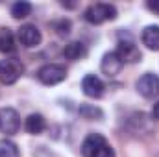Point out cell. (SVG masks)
Here are the masks:
<instances>
[{"label": "cell", "instance_id": "obj_15", "mask_svg": "<svg viewBox=\"0 0 159 157\" xmlns=\"http://www.w3.org/2000/svg\"><path fill=\"white\" fill-rule=\"evenodd\" d=\"M0 157H20L19 146L9 139H0Z\"/></svg>", "mask_w": 159, "mask_h": 157}, {"label": "cell", "instance_id": "obj_19", "mask_svg": "<svg viewBox=\"0 0 159 157\" xmlns=\"http://www.w3.org/2000/svg\"><path fill=\"white\" fill-rule=\"evenodd\" d=\"M94 157H115V152H113V148L106 142V144H104L96 154H94Z\"/></svg>", "mask_w": 159, "mask_h": 157}, {"label": "cell", "instance_id": "obj_9", "mask_svg": "<svg viewBox=\"0 0 159 157\" xmlns=\"http://www.w3.org/2000/svg\"><path fill=\"white\" fill-rule=\"evenodd\" d=\"M81 89H83V94L89 96V98H100L104 94V83L102 79L94 74H87L83 81H81Z\"/></svg>", "mask_w": 159, "mask_h": 157}, {"label": "cell", "instance_id": "obj_5", "mask_svg": "<svg viewBox=\"0 0 159 157\" xmlns=\"http://www.w3.org/2000/svg\"><path fill=\"white\" fill-rule=\"evenodd\" d=\"M20 129V118L13 107H2L0 109V131L6 135H15Z\"/></svg>", "mask_w": 159, "mask_h": 157}, {"label": "cell", "instance_id": "obj_11", "mask_svg": "<svg viewBox=\"0 0 159 157\" xmlns=\"http://www.w3.org/2000/svg\"><path fill=\"white\" fill-rule=\"evenodd\" d=\"M87 56V46L80 41H72L63 48V57L69 61H80Z\"/></svg>", "mask_w": 159, "mask_h": 157}, {"label": "cell", "instance_id": "obj_8", "mask_svg": "<svg viewBox=\"0 0 159 157\" xmlns=\"http://www.w3.org/2000/svg\"><path fill=\"white\" fill-rule=\"evenodd\" d=\"M122 67H124V61L120 59V56L117 52H107V54H104L102 63H100V69H102V72H104L107 78H115L120 70H122Z\"/></svg>", "mask_w": 159, "mask_h": 157}, {"label": "cell", "instance_id": "obj_16", "mask_svg": "<svg viewBox=\"0 0 159 157\" xmlns=\"http://www.w3.org/2000/svg\"><path fill=\"white\" fill-rule=\"evenodd\" d=\"M30 13H32V4H30V2L20 0V2H15V4L11 6V15H13V19H26Z\"/></svg>", "mask_w": 159, "mask_h": 157}, {"label": "cell", "instance_id": "obj_20", "mask_svg": "<svg viewBox=\"0 0 159 157\" xmlns=\"http://www.w3.org/2000/svg\"><path fill=\"white\" fill-rule=\"evenodd\" d=\"M146 7H148L150 11H154L156 15H159V0H148V2H146Z\"/></svg>", "mask_w": 159, "mask_h": 157}, {"label": "cell", "instance_id": "obj_2", "mask_svg": "<svg viewBox=\"0 0 159 157\" xmlns=\"http://www.w3.org/2000/svg\"><path fill=\"white\" fill-rule=\"evenodd\" d=\"M24 74V65L17 57H7L0 61V81L4 85H13Z\"/></svg>", "mask_w": 159, "mask_h": 157}, {"label": "cell", "instance_id": "obj_6", "mask_svg": "<svg viewBox=\"0 0 159 157\" xmlns=\"http://www.w3.org/2000/svg\"><path fill=\"white\" fill-rule=\"evenodd\" d=\"M137 91L144 98H156L159 94V76L154 72H146L137 79Z\"/></svg>", "mask_w": 159, "mask_h": 157}, {"label": "cell", "instance_id": "obj_13", "mask_svg": "<svg viewBox=\"0 0 159 157\" xmlns=\"http://www.w3.org/2000/svg\"><path fill=\"white\" fill-rule=\"evenodd\" d=\"M17 50V44H15V35L11 32V28H0V52L4 54H13Z\"/></svg>", "mask_w": 159, "mask_h": 157}, {"label": "cell", "instance_id": "obj_10", "mask_svg": "<svg viewBox=\"0 0 159 157\" xmlns=\"http://www.w3.org/2000/svg\"><path fill=\"white\" fill-rule=\"evenodd\" d=\"M107 141L100 135V133H89L85 137V141L81 142V155L83 157H94V154L106 144Z\"/></svg>", "mask_w": 159, "mask_h": 157}, {"label": "cell", "instance_id": "obj_7", "mask_svg": "<svg viewBox=\"0 0 159 157\" xmlns=\"http://www.w3.org/2000/svg\"><path fill=\"white\" fill-rule=\"evenodd\" d=\"M17 35H19V41H20V44H22L24 48H35V46L41 44V39H43L39 28L34 26V24H24V26H20Z\"/></svg>", "mask_w": 159, "mask_h": 157}, {"label": "cell", "instance_id": "obj_14", "mask_svg": "<svg viewBox=\"0 0 159 157\" xmlns=\"http://www.w3.org/2000/svg\"><path fill=\"white\" fill-rule=\"evenodd\" d=\"M46 128V120L43 115L39 113H32L30 117L26 118V131L32 133V135H41Z\"/></svg>", "mask_w": 159, "mask_h": 157}, {"label": "cell", "instance_id": "obj_12", "mask_svg": "<svg viewBox=\"0 0 159 157\" xmlns=\"http://www.w3.org/2000/svg\"><path fill=\"white\" fill-rule=\"evenodd\" d=\"M143 44L148 48V50H154L157 52L159 50V26H146L143 30Z\"/></svg>", "mask_w": 159, "mask_h": 157}, {"label": "cell", "instance_id": "obj_17", "mask_svg": "<svg viewBox=\"0 0 159 157\" xmlns=\"http://www.w3.org/2000/svg\"><path fill=\"white\" fill-rule=\"evenodd\" d=\"M80 115L83 118H87V120H100V118L104 117V113H102V109L100 107H94V105H80Z\"/></svg>", "mask_w": 159, "mask_h": 157}, {"label": "cell", "instance_id": "obj_3", "mask_svg": "<svg viewBox=\"0 0 159 157\" xmlns=\"http://www.w3.org/2000/svg\"><path fill=\"white\" fill-rule=\"evenodd\" d=\"M117 54L120 56L122 61H128V63H137L141 61V52L135 44L133 37L126 32H120L119 34V46H117Z\"/></svg>", "mask_w": 159, "mask_h": 157}, {"label": "cell", "instance_id": "obj_21", "mask_svg": "<svg viewBox=\"0 0 159 157\" xmlns=\"http://www.w3.org/2000/svg\"><path fill=\"white\" fill-rule=\"evenodd\" d=\"M152 118L154 120H159V102L154 104V107H152Z\"/></svg>", "mask_w": 159, "mask_h": 157}, {"label": "cell", "instance_id": "obj_4", "mask_svg": "<svg viewBox=\"0 0 159 157\" xmlns=\"http://www.w3.org/2000/svg\"><path fill=\"white\" fill-rule=\"evenodd\" d=\"M37 78L44 85H56L67 78V69L63 65H57V63H48V65H43L37 70Z\"/></svg>", "mask_w": 159, "mask_h": 157}, {"label": "cell", "instance_id": "obj_22", "mask_svg": "<svg viewBox=\"0 0 159 157\" xmlns=\"http://www.w3.org/2000/svg\"><path fill=\"white\" fill-rule=\"evenodd\" d=\"M157 157H159V155H157Z\"/></svg>", "mask_w": 159, "mask_h": 157}, {"label": "cell", "instance_id": "obj_18", "mask_svg": "<svg viewBox=\"0 0 159 157\" xmlns=\"http://www.w3.org/2000/svg\"><path fill=\"white\" fill-rule=\"evenodd\" d=\"M54 28H56V32H57L59 35H67V34L70 32V20H67V19H61V20L54 22Z\"/></svg>", "mask_w": 159, "mask_h": 157}, {"label": "cell", "instance_id": "obj_1", "mask_svg": "<svg viewBox=\"0 0 159 157\" xmlns=\"http://www.w3.org/2000/svg\"><path fill=\"white\" fill-rule=\"evenodd\" d=\"M85 20L91 22V24H102L106 20H115L117 19V7L113 4H104V2H98V4H91L85 13H83Z\"/></svg>", "mask_w": 159, "mask_h": 157}]
</instances>
